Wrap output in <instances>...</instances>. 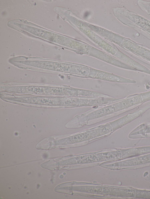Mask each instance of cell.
Here are the masks:
<instances>
[{"mask_svg": "<svg viewBox=\"0 0 150 199\" xmlns=\"http://www.w3.org/2000/svg\"><path fill=\"white\" fill-rule=\"evenodd\" d=\"M66 87L43 86L6 87L4 91L11 93L33 95L65 97Z\"/></svg>", "mask_w": 150, "mask_h": 199, "instance_id": "6da1fadb", "label": "cell"}, {"mask_svg": "<svg viewBox=\"0 0 150 199\" xmlns=\"http://www.w3.org/2000/svg\"><path fill=\"white\" fill-rule=\"evenodd\" d=\"M5 100L35 105L64 106V97L35 96L5 97Z\"/></svg>", "mask_w": 150, "mask_h": 199, "instance_id": "7a4b0ae2", "label": "cell"}, {"mask_svg": "<svg viewBox=\"0 0 150 199\" xmlns=\"http://www.w3.org/2000/svg\"><path fill=\"white\" fill-rule=\"evenodd\" d=\"M134 102L132 99L109 105L88 114L83 118V121H88L123 109L135 104L133 103Z\"/></svg>", "mask_w": 150, "mask_h": 199, "instance_id": "3957f363", "label": "cell"}, {"mask_svg": "<svg viewBox=\"0 0 150 199\" xmlns=\"http://www.w3.org/2000/svg\"><path fill=\"white\" fill-rule=\"evenodd\" d=\"M98 137V133L97 130L96 129L62 139L58 141L57 144L58 145H65L73 144L91 139Z\"/></svg>", "mask_w": 150, "mask_h": 199, "instance_id": "277c9868", "label": "cell"}, {"mask_svg": "<svg viewBox=\"0 0 150 199\" xmlns=\"http://www.w3.org/2000/svg\"><path fill=\"white\" fill-rule=\"evenodd\" d=\"M132 45L133 46L131 45V46H130V47L127 48L130 50L150 60V51L134 44L133 45Z\"/></svg>", "mask_w": 150, "mask_h": 199, "instance_id": "5b68a950", "label": "cell"}]
</instances>
